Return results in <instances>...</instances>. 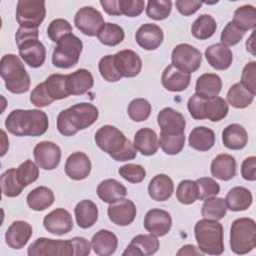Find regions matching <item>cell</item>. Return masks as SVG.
Returning a JSON list of instances; mask_svg holds the SVG:
<instances>
[{"instance_id": "obj_60", "label": "cell", "mask_w": 256, "mask_h": 256, "mask_svg": "<svg viewBox=\"0 0 256 256\" xmlns=\"http://www.w3.org/2000/svg\"><path fill=\"white\" fill-rule=\"evenodd\" d=\"M241 175L247 181L256 180V157H247L241 165Z\"/></svg>"}, {"instance_id": "obj_53", "label": "cell", "mask_w": 256, "mask_h": 256, "mask_svg": "<svg viewBox=\"0 0 256 256\" xmlns=\"http://www.w3.org/2000/svg\"><path fill=\"white\" fill-rule=\"evenodd\" d=\"M98 69L104 80L108 82H117L122 78L115 67L113 55H106L102 57L99 61Z\"/></svg>"}, {"instance_id": "obj_17", "label": "cell", "mask_w": 256, "mask_h": 256, "mask_svg": "<svg viewBox=\"0 0 256 256\" xmlns=\"http://www.w3.org/2000/svg\"><path fill=\"white\" fill-rule=\"evenodd\" d=\"M43 226L51 234L64 235L73 229V219L66 209L56 208L44 217Z\"/></svg>"}, {"instance_id": "obj_12", "label": "cell", "mask_w": 256, "mask_h": 256, "mask_svg": "<svg viewBox=\"0 0 256 256\" xmlns=\"http://www.w3.org/2000/svg\"><path fill=\"white\" fill-rule=\"evenodd\" d=\"M76 28L87 36H96L101 27L105 24L102 14L92 6L80 8L74 16Z\"/></svg>"}, {"instance_id": "obj_58", "label": "cell", "mask_w": 256, "mask_h": 256, "mask_svg": "<svg viewBox=\"0 0 256 256\" xmlns=\"http://www.w3.org/2000/svg\"><path fill=\"white\" fill-rule=\"evenodd\" d=\"M204 100H205V98H202L195 93L189 98V100L187 102V109H188L190 115L196 120L205 119L204 115H203Z\"/></svg>"}, {"instance_id": "obj_45", "label": "cell", "mask_w": 256, "mask_h": 256, "mask_svg": "<svg viewBox=\"0 0 256 256\" xmlns=\"http://www.w3.org/2000/svg\"><path fill=\"white\" fill-rule=\"evenodd\" d=\"M1 181V189L4 196L7 197H16L21 194L23 190V186L20 184L17 175L16 169L10 168L6 170L0 178Z\"/></svg>"}, {"instance_id": "obj_32", "label": "cell", "mask_w": 256, "mask_h": 256, "mask_svg": "<svg viewBox=\"0 0 256 256\" xmlns=\"http://www.w3.org/2000/svg\"><path fill=\"white\" fill-rule=\"evenodd\" d=\"M75 219L80 228L87 229L92 227L98 219L97 205L89 199L78 202L74 208Z\"/></svg>"}, {"instance_id": "obj_23", "label": "cell", "mask_w": 256, "mask_h": 256, "mask_svg": "<svg viewBox=\"0 0 256 256\" xmlns=\"http://www.w3.org/2000/svg\"><path fill=\"white\" fill-rule=\"evenodd\" d=\"M32 226L22 220L14 221L5 233L6 244L12 249L23 248L32 236Z\"/></svg>"}, {"instance_id": "obj_62", "label": "cell", "mask_w": 256, "mask_h": 256, "mask_svg": "<svg viewBox=\"0 0 256 256\" xmlns=\"http://www.w3.org/2000/svg\"><path fill=\"white\" fill-rule=\"evenodd\" d=\"M100 5L104 11L112 16H120L121 11L119 8V0H101Z\"/></svg>"}, {"instance_id": "obj_61", "label": "cell", "mask_w": 256, "mask_h": 256, "mask_svg": "<svg viewBox=\"0 0 256 256\" xmlns=\"http://www.w3.org/2000/svg\"><path fill=\"white\" fill-rule=\"evenodd\" d=\"M73 244L75 256H87L91 252V244L84 237H73L70 239Z\"/></svg>"}, {"instance_id": "obj_4", "label": "cell", "mask_w": 256, "mask_h": 256, "mask_svg": "<svg viewBox=\"0 0 256 256\" xmlns=\"http://www.w3.org/2000/svg\"><path fill=\"white\" fill-rule=\"evenodd\" d=\"M194 236L203 254L221 255L224 252L223 226L217 220H199L194 227Z\"/></svg>"}, {"instance_id": "obj_47", "label": "cell", "mask_w": 256, "mask_h": 256, "mask_svg": "<svg viewBox=\"0 0 256 256\" xmlns=\"http://www.w3.org/2000/svg\"><path fill=\"white\" fill-rule=\"evenodd\" d=\"M176 198L177 200L184 204L190 205L198 199V189L195 181L185 179L182 180L176 189Z\"/></svg>"}, {"instance_id": "obj_35", "label": "cell", "mask_w": 256, "mask_h": 256, "mask_svg": "<svg viewBox=\"0 0 256 256\" xmlns=\"http://www.w3.org/2000/svg\"><path fill=\"white\" fill-rule=\"evenodd\" d=\"M97 195L105 203H113L127 195L126 187L115 179H105L97 186Z\"/></svg>"}, {"instance_id": "obj_43", "label": "cell", "mask_w": 256, "mask_h": 256, "mask_svg": "<svg viewBox=\"0 0 256 256\" xmlns=\"http://www.w3.org/2000/svg\"><path fill=\"white\" fill-rule=\"evenodd\" d=\"M227 212V206L225 199L220 197H211L204 200L202 205L201 214L204 218L212 220H221L225 217Z\"/></svg>"}, {"instance_id": "obj_33", "label": "cell", "mask_w": 256, "mask_h": 256, "mask_svg": "<svg viewBox=\"0 0 256 256\" xmlns=\"http://www.w3.org/2000/svg\"><path fill=\"white\" fill-rule=\"evenodd\" d=\"M188 143L194 150L200 152L208 151L215 144V133L208 127L197 126L191 130L188 137Z\"/></svg>"}, {"instance_id": "obj_24", "label": "cell", "mask_w": 256, "mask_h": 256, "mask_svg": "<svg viewBox=\"0 0 256 256\" xmlns=\"http://www.w3.org/2000/svg\"><path fill=\"white\" fill-rule=\"evenodd\" d=\"M205 57L208 64L216 70L228 69L233 61L232 51L221 43L212 44L205 50Z\"/></svg>"}, {"instance_id": "obj_5", "label": "cell", "mask_w": 256, "mask_h": 256, "mask_svg": "<svg viewBox=\"0 0 256 256\" xmlns=\"http://www.w3.org/2000/svg\"><path fill=\"white\" fill-rule=\"evenodd\" d=\"M38 36L39 31L37 28L24 27H19L15 35L20 57L32 68L42 66L46 59L45 46L38 40Z\"/></svg>"}, {"instance_id": "obj_10", "label": "cell", "mask_w": 256, "mask_h": 256, "mask_svg": "<svg viewBox=\"0 0 256 256\" xmlns=\"http://www.w3.org/2000/svg\"><path fill=\"white\" fill-rule=\"evenodd\" d=\"M29 256H72L73 244L68 240H54L45 237L37 238L27 250Z\"/></svg>"}, {"instance_id": "obj_28", "label": "cell", "mask_w": 256, "mask_h": 256, "mask_svg": "<svg viewBox=\"0 0 256 256\" xmlns=\"http://www.w3.org/2000/svg\"><path fill=\"white\" fill-rule=\"evenodd\" d=\"M91 246L99 256H109L115 253L118 247L117 236L106 229L96 232L91 239Z\"/></svg>"}, {"instance_id": "obj_2", "label": "cell", "mask_w": 256, "mask_h": 256, "mask_svg": "<svg viewBox=\"0 0 256 256\" xmlns=\"http://www.w3.org/2000/svg\"><path fill=\"white\" fill-rule=\"evenodd\" d=\"M95 143L116 161L132 160L137 155L133 143L125 137L123 132L112 125H104L95 133Z\"/></svg>"}, {"instance_id": "obj_64", "label": "cell", "mask_w": 256, "mask_h": 256, "mask_svg": "<svg viewBox=\"0 0 256 256\" xmlns=\"http://www.w3.org/2000/svg\"><path fill=\"white\" fill-rule=\"evenodd\" d=\"M246 50L255 56V44H254V31L251 33L249 38L246 41Z\"/></svg>"}, {"instance_id": "obj_27", "label": "cell", "mask_w": 256, "mask_h": 256, "mask_svg": "<svg viewBox=\"0 0 256 256\" xmlns=\"http://www.w3.org/2000/svg\"><path fill=\"white\" fill-rule=\"evenodd\" d=\"M67 89L70 95H83L94 85V78L91 72L81 68L67 75Z\"/></svg>"}, {"instance_id": "obj_36", "label": "cell", "mask_w": 256, "mask_h": 256, "mask_svg": "<svg viewBox=\"0 0 256 256\" xmlns=\"http://www.w3.org/2000/svg\"><path fill=\"white\" fill-rule=\"evenodd\" d=\"M55 200L53 191L46 186H39L30 191L26 197L28 206L34 211H43L50 207Z\"/></svg>"}, {"instance_id": "obj_11", "label": "cell", "mask_w": 256, "mask_h": 256, "mask_svg": "<svg viewBox=\"0 0 256 256\" xmlns=\"http://www.w3.org/2000/svg\"><path fill=\"white\" fill-rule=\"evenodd\" d=\"M171 61L177 68L191 74L197 71L202 63L201 52L187 43H181L174 47Z\"/></svg>"}, {"instance_id": "obj_37", "label": "cell", "mask_w": 256, "mask_h": 256, "mask_svg": "<svg viewBox=\"0 0 256 256\" xmlns=\"http://www.w3.org/2000/svg\"><path fill=\"white\" fill-rule=\"evenodd\" d=\"M228 111V104L222 97L216 96L214 98L204 100L203 115L205 119H208L212 122L220 121L227 116Z\"/></svg>"}, {"instance_id": "obj_55", "label": "cell", "mask_w": 256, "mask_h": 256, "mask_svg": "<svg viewBox=\"0 0 256 256\" xmlns=\"http://www.w3.org/2000/svg\"><path fill=\"white\" fill-rule=\"evenodd\" d=\"M256 62H248L241 73V84L255 96L256 94Z\"/></svg>"}, {"instance_id": "obj_42", "label": "cell", "mask_w": 256, "mask_h": 256, "mask_svg": "<svg viewBox=\"0 0 256 256\" xmlns=\"http://www.w3.org/2000/svg\"><path fill=\"white\" fill-rule=\"evenodd\" d=\"M96 36L102 44L112 47L120 44L124 40L125 33L121 26L107 22L101 27Z\"/></svg>"}, {"instance_id": "obj_3", "label": "cell", "mask_w": 256, "mask_h": 256, "mask_svg": "<svg viewBox=\"0 0 256 256\" xmlns=\"http://www.w3.org/2000/svg\"><path fill=\"white\" fill-rule=\"evenodd\" d=\"M99 111L91 103H77L62 110L57 116V129L64 136L75 135L78 131L91 126L96 122Z\"/></svg>"}, {"instance_id": "obj_7", "label": "cell", "mask_w": 256, "mask_h": 256, "mask_svg": "<svg viewBox=\"0 0 256 256\" xmlns=\"http://www.w3.org/2000/svg\"><path fill=\"white\" fill-rule=\"evenodd\" d=\"M256 247V223L252 218L234 220L230 227V248L238 255L251 252Z\"/></svg>"}, {"instance_id": "obj_51", "label": "cell", "mask_w": 256, "mask_h": 256, "mask_svg": "<svg viewBox=\"0 0 256 256\" xmlns=\"http://www.w3.org/2000/svg\"><path fill=\"white\" fill-rule=\"evenodd\" d=\"M72 33L71 24L62 18L54 19L50 22L47 28V35L51 41L58 43V41L67 34Z\"/></svg>"}, {"instance_id": "obj_59", "label": "cell", "mask_w": 256, "mask_h": 256, "mask_svg": "<svg viewBox=\"0 0 256 256\" xmlns=\"http://www.w3.org/2000/svg\"><path fill=\"white\" fill-rule=\"evenodd\" d=\"M203 2L201 1H195V0H177L175 2V6L179 13H181L184 16H190L197 12Z\"/></svg>"}, {"instance_id": "obj_8", "label": "cell", "mask_w": 256, "mask_h": 256, "mask_svg": "<svg viewBox=\"0 0 256 256\" xmlns=\"http://www.w3.org/2000/svg\"><path fill=\"white\" fill-rule=\"evenodd\" d=\"M83 48L82 41L73 33L62 37L52 54V63L55 67L68 69L75 66L80 58Z\"/></svg>"}, {"instance_id": "obj_9", "label": "cell", "mask_w": 256, "mask_h": 256, "mask_svg": "<svg viewBox=\"0 0 256 256\" xmlns=\"http://www.w3.org/2000/svg\"><path fill=\"white\" fill-rule=\"evenodd\" d=\"M45 16V1L19 0L17 2L16 20L20 27L38 29Z\"/></svg>"}, {"instance_id": "obj_57", "label": "cell", "mask_w": 256, "mask_h": 256, "mask_svg": "<svg viewBox=\"0 0 256 256\" xmlns=\"http://www.w3.org/2000/svg\"><path fill=\"white\" fill-rule=\"evenodd\" d=\"M30 101L33 105L36 107H46L50 105L52 102H54L50 96L48 95L44 82L38 84L35 86V88L32 90L30 94Z\"/></svg>"}, {"instance_id": "obj_22", "label": "cell", "mask_w": 256, "mask_h": 256, "mask_svg": "<svg viewBox=\"0 0 256 256\" xmlns=\"http://www.w3.org/2000/svg\"><path fill=\"white\" fill-rule=\"evenodd\" d=\"M157 122L162 132L170 134H182L186 127L184 116L171 107L163 108L158 113Z\"/></svg>"}, {"instance_id": "obj_18", "label": "cell", "mask_w": 256, "mask_h": 256, "mask_svg": "<svg viewBox=\"0 0 256 256\" xmlns=\"http://www.w3.org/2000/svg\"><path fill=\"white\" fill-rule=\"evenodd\" d=\"M91 161L89 157L81 151L73 152L68 156L65 162V173L73 180H83L91 172Z\"/></svg>"}, {"instance_id": "obj_26", "label": "cell", "mask_w": 256, "mask_h": 256, "mask_svg": "<svg viewBox=\"0 0 256 256\" xmlns=\"http://www.w3.org/2000/svg\"><path fill=\"white\" fill-rule=\"evenodd\" d=\"M133 145L144 156L154 155L159 148V139L156 132L148 127L139 129L134 135Z\"/></svg>"}, {"instance_id": "obj_13", "label": "cell", "mask_w": 256, "mask_h": 256, "mask_svg": "<svg viewBox=\"0 0 256 256\" xmlns=\"http://www.w3.org/2000/svg\"><path fill=\"white\" fill-rule=\"evenodd\" d=\"M36 164L44 170H54L61 160V149L52 141H41L33 150Z\"/></svg>"}, {"instance_id": "obj_56", "label": "cell", "mask_w": 256, "mask_h": 256, "mask_svg": "<svg viewBox=\"0 0 256 256\" xmlns=\"http://www.w3.org/2000/svg\"><path fill=\"white\" fill-rule=\"evenodd\" d=\"M145 7L143 0H119V8L122 15L127 17L139 16Z\"/></svg>"}, {"instance_id": "obj_48", "label": "cell", "mask_w": 256, "mask_h": 256, "mask_svg": "<svg viewBox=\"0 0 256 256\" xmlns=\"http://www.w3.org/2000/svg\"><path fill=\"white\" fill-rule=\"evenodd\" d=\"M172 10L170 0H149L146 6V14L149 18L160 21L166 19Z\"/></svg>"}, {"instance_id": "obj_15", "label": "cell", "mask_w": 256, "mask_h": 256, "mask_svg": "<svg viewBox=\"0 0 256 256\" xmlns=\"http://www.w3.org/2000/svg\"><path fill=\"white\" fill-rule=\"evenodd\" d=\"M144 228L151 235L156 237L165 236L172 227V217L169 212L153 208L144 217Z\"/></svg>"}, {"instance_id": "obj_25", "label": "cell", "mask_w": 256, "mask_h": 256, "mask_svg": "<svg viewBox=\"0 0 256 256\" xmlns=\"http://www.w3.org/2000/svg\"><path fill=\"white\" fill-rule=\"evenodd\" d=\"M236 160L232 155L222 153L212 160L210 170L213 177L222 181H229L236 175Z\"/></svg>"}, {"instance_id": "obj_39", "label": "cell", "mask_w": 256, "mask_h": 256, "mask_svg": "<svg viewBox=\"0 0 256 256\" xmlns=\"http://www.w3.org/2000/svg\"><path fill=\"white\" fill-rule=\"evenodd\" d=\"M216 29L215 19L209 14H202L194 20L191 26V33L196 39L206 40L214 35Z\"/></svg>"}, {"instance_id": "obj_44", "label": "cell", "mask_w": 256, "mask_h": 256, "mask_svg": "<svg viewBox=\"0 0 256 256\" xmlns=\"http://www.w3.org/2000/svg\"><path fill=\"white\" fill-rule=\"evenodd\" d=\"M185 144V135L170 134L160 131L159 146L168 155H176L182 151Z\"/></svg>"}, {"instance_id": "obj_19", "label": "cell", "mask_w": 256, "mask_h": 256, "mask_svg": "<svg viewBox=\"0 0 256 256\" xmlns=\"http://www.w3.org/2000/svg\"><path fill=\"white\" fill-rule=\"evenodd\" d=\"M160 243L156 236L151 234H139L131 240L123 256H149L155 254L159 249Z\"/></svg>"}, {"instance_id": "obj_40", "label": "cell", "mask_w": 256, "mask_h": 256, "mask_svg": "<svg viewBox=\"0 0 256 256\" xmlns=\"http://www.w3.org/2000/svg\"><path fill=\"white\" fill-rule=\"evenodd\" d=\"M232 22L244 33L256 26V10L252 5H242L234 11Z\"/></svg>"}, {"instance_id": "obj_41", "label": "cell", "mask_w": 256, "mask_h": 256, "mask_svg": "<svg viewBox=\"0 0 256 256\" xmlns=\"http://www.w3.org/2000/svg\"><path fill=\"white\" fill-rule=\"evenodd\" d=\"M254 99V95L251 94L241 82L233 84L227 92V101L228 103L238 109H243L248 107Z\"/></svg>"}, {"instance_id": "obj_1", "label": "cell", "mask_w": 256, "mask_h": 256, "mask_svg": "<svg viewBox=\"0 0 256 256\" xmlns=\"http://www.w3.org/2000/svg\"><path fill=\"white\" fill-rule=\"evenodd\" d=\"M48 126L47 114L39 109H16L11 111L5 120L8 132L18 137L41 136L47 131Z\"/></svg>"}, {"instance_id": "obj_34", "label": "cell", "mask_w": 256, "mask_h": 256, "mask_svg": "<svg viewBox=\"0 0 256 256\" xmlns=\"http://www.w3.org/2000/svg\"><path fill=\"white\" fill-rule=\"evenodd\" d=\"M252 193L245 187L236 186L231 188L225 198L227 209L238 212L247 210L252 204Z\"/></svg>"}, {"instance_id": "obj_21", "label": "cell", "mask_w": 256, "mask_h": 256, "mask_svg": "<svg viewBox=\"0 0 256 256\" xmlns=\"http://www.w3.org/2000/svg\"><path fill=\"white\" fill-rule=\"evenodd\" d=\"M164 34L162 29L153 23L141 25L135 34L137 44L148 51L157 49L163 42Z\"/></svg>"}, {"instance_id": "obj_16", "label": "cell", "mask_w": 256, "mask_h": 256, "mask_svg": "<svg viewBox=\"0 0 256 256\" xmlns=\"http://www.w3.org/2000/svg\"><path fill=\"white\" fill-rule=\"evenodd\" d=\"M113 59L115 67L121 77L133 78L141 72L142 60L133 50H121L113 55Z\"/></svg>"}, {"instance_id": "obj_54", "label": "cell", "mask_w": 256, "mask_h": 256, "mask_svg": "<svg viewBox=\"0 0 256 256\" xmlns=\"http://www.w3.org/2000/svg\"><path fill=\"white\" fill-rule=\"evenodd\" d=\"M244 34L245 33L243 31L237 28L235 24L232 21H230L226 24V26L221 32V36H220L221 44L226 47L234 46L242 40Z\"/></svg>"}, {"instance_id": "obj_14", "label": "cell", "mask_w": 256, "mask_h": 256, "mask_svg": "<svg viewBox=\"0 0 256 256\" xmlns=\"http://www.w3.org/2000/svg\"><path fill=\"white\" fill-rule=\"evenodd\" d=\"M107 214L109 220L115 225L128 226L134 221L137 209L132 200L122 198L109 204Z\"/></svg>"}, {"instance_id": "obj_29", "label": "cell", "mask_w": 256, "mask_h": 256, "mask_svg": "<svg viewBox=\"0 0 256 256\" xmlns=\"http://www.w3.org/2000/svg\"><path fill=\"white\" fill-rule=\"evenodd\" d=\"M174 192V183L166 174H157L149 182L148 194L155 201H166Z\"/></svg>"}, {"instance_id": "obj_30", "label": "cell", "mask_w": 256, "mask_h": 256, "mask_svg": "<svg viewBox=\"0 0 256 256\" xmlns=\"http://www.w3.org/2000/svg\"><path fill=\"white\" fill-rule=\"evenodd\" d=\"M222 88V80L215 73H204L198 77L195 92L202 98L210 99L218 96Z\"/></svg>"}, {"instance_id": "obj_52", "label": "cell", "mask_w": 256, "mask_h": 256, "mask_svg": "<svg viewBox=\"0 0 256 256\" xmlns=\"http://www.w3.org/2000/svg\"><path fill=\"white\" fill-rule=\"evenodd\" d=\"M119 175L130 183H140L146 177V171L143 166L134 163H128L118 169Z\"/></svg>"}, {"instance_id": "obj_49", "label": "cell", "mask_w": 256, "mask_h": 256, "mask_svg": "<svg viewBox=\"0 0 256 256\" xmlns=\"http://www.w3.org/2000/svg\"><path fill=\"white\" fill-rule=\"evenodd\" d=\"M39 166H37L32 160L27 159L16 168V175L23 187L35 182L39 177Z\"/></svg>"}, {"instance_id": "obj_38", "label": "cell", "mask_w": 256, "mask_h": 256, "mask_svg": "<svg viewBox=\"0 0 256 256\" xmlns=\"http://www.w3.org/2000/svg\"><path fill=\"white\" fill-rule=\"evenodd\" d=\"M66 80L67 75L51 74L44 81L46 91L53 101L67 98L70 95L67 89Z\"/></svg>"}, {"instance_id": "obj_31", "label": "cell", "mask_w": 256, "mask_h": 256, "mask_svg": "<svg viewBox=\"0 0 256 256\" xmlns=\"http://www.w3.org/2000/svg\"><path fill=\"white\" fill-rule=\"evenodd\" d=\"M224 146L231 150H241L248 142V134L245 128L237 123L226 126L222 132Z\"/></svg>"}, {"instance_id": "obj_20", "label": "cell", "mask_w": 256, "mask_h": 256, "mask_svg": "<svg viewBox=\"0 0 256 256\" xmlns=\"http://www.w3.org/2000/svg\"><path fill=\"white\" fill-rule=\"evenodd\" d=\"M191 74L177 68L172 63L164 69L161 76L163 87L171 92L184 91L189 86Z\"/></svg>"}, {"instance_id": "obj_50", "label": "cell", "mask_w": 256, "mask_h": 256, "mask_svg": "<svg viewBox=\"0 0 256 256\" xmlns=\"http://www.w3.org/2000/svg\"><path fill=\"white\" fill-rule=\"evenodd\" d=\"M197 189H198V199L206 200L211 197H215L220 192L219 184L210 177H201L196 181Z\"/></svg>"}, {"instance_id": "obj_63", "label": "cell", "mask_w": 256, "mask_h": 256, "mask_svg": "<svg viewBox=\"0 0 256 256\" xmlns=\"http://www.w3.org/2000/svg\"><path fill=\"white\" fill-rule=\"evenodd\" d=\"M202 251L198 250V248L194 245H184L178 252L177 255H202Z\"/></svg>"}, {"instance_id": "obj_6", "label": "cell", "mask_w": 256, "mask_h": 256, "mask_svg": "<svg viewBox=\"0 0 256 256\" xmlns=\"http://www.w3.org/2000/svg\"><path fill=\"white\" fill-rule=\"evenodd\" d=\"M0 74L6 89L14 94H22L30 88V76L19 56L6 54L0 61Z\"/></svg>"}, {"instance_id": "obj_46", "label": "cell", "mask_w": 256, "mask_h": 256, "mask_svg": "<svg viewBox=\"0 0 256 256\" xmlns=\"http://www.w3.org/2000/svg\"><path fill=\"white\" fill-rule=\"evenodd\" d=\"M151 104L144 98L133 99L127 108L128 116L135 122H142L149 118L151 114Z\"/></svg>"}]
</instances>
